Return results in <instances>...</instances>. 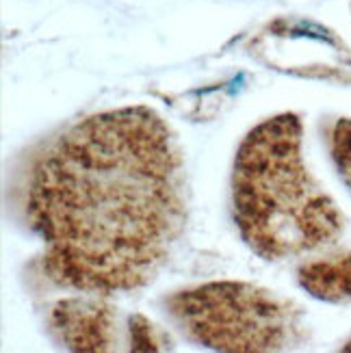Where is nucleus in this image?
<instances>
[{
	"instance_id": "obj_1",
	"label": "nucleus",
	"mask_w": 351,
	"mask_h": 353,
	"mask_svg": "<svg viewBox=\"0 0 351 353\" xmlns=\"http://www.w3.org/2000/svg\"><path fill=\"white\" fill-rule=\"evenodd\" d=\"M26 210L54 284L96 295L148 284L187 221L172 130L148 106L85 117L35 165Z\"/></svg>"
},
{
	"instance_id": "obj_2",
	"label": "nucleus",
	"mask_w": 351,
	"mask_h": 353,
	"mask_svg": "<svg viewBox=\"0 0 351 353\" xmlns=\"http://www.w3.org/2000/svg\"><path fill=\"white\" fill-rule=\"evenodd\" d=\"M301 121L282 113L243 139L232 174L239 232L265 260H282L334 243L345 219L308 174L301 157Z\"/></svg>"
},
{
	"instance_id": "obj_3",
	"label": "nucleus",
	"mask_w": 351,
	"mask_h": 353,
	"mask_svg": "<svg viewBox=\"0 0 351 353\" xmlns=\"http://www.w3.org/2000/svg\"><path fill=\"white\" fill-rule=\"evenodd\" d=\"M189 339L215 351H280L291 343L297 316L284 301L248 282H210L167 301Z\"/></svg>"
},
{
	"instance_id": "obj_4",
	"label": "nucleus",
	"mask_w": 351,
	"mask_h": 353,
	"mask_svg": "<svg viewBox=\"0 0 351 353\" xmlns=\"http://www.w3.org/2000/svg\"><path fill=\"white\" fill-rule=\"evenodd\" d=\"M100 297H72L54 305L52 327L72 351L96 353L111 349L115 341V314Z\"/></svg>"
},
{
	"instance_id": "obj_5",
	"label": "nucleus",
	"mask_w": 351,
	"mask_h": 353,
	"mask_svg": "<svg viewBox=\"0 0 351 353\" xmlns=\"http://www.w3.org/2000/svg\"><path fill=\"white\" fill-rule=\"evenodd\" d=\"M301 288L330 303L351 301V254L310 260L297 271Z\"/></svg>"
},
{
	"instance_id": "obj_6",
	"label": "nucleus",
	"mask_w": 351,
	"mask_h": 353,
	"mask_svg": "<svg viewBox=\"0 0 351 353\" xmlns=\"http://www.w3.org/2000/svg\"><path fill=\"white\" fill-rule=\"evenodd\" d=\"M330 152L339 176L351 191V117L337 119L330 128Z\"/></svg>"
},
{
	"instance_id": "obj_7",
	"label": "nucleus",
	"mask_w": 351,
	"mask_h": 353,
	"mask_svg": "<svg viewBox=\"0 0 351 353\" xmlns=\"http://www.w3.org/2000/svg\"><path fill=\"white\" fill-rule=\"evenodd\" d=\"M345 349H347V351H351V343H349V345H347V347H345Z\"/></svg>"
}]
</instances>
